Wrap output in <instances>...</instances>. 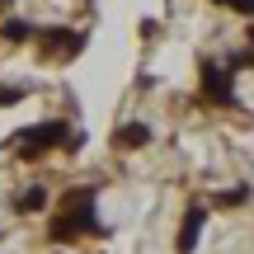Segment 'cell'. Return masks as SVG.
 Listing matches in <instances>:
<instances>
[{"mask_svg": "<svg viewBox=\"0 0 254 254\" xmlns=\"http://www.w3.org/2000/svg\"><path fill=\"white\" fill-rule=\"evenodd\" d=\"M80 141H85V136H75L71 123H62V118L33 123V127H24V132L14 136V146H19V155H24V160H38V155L52 151V146H80Z\"/></svg>", "mask_w": 254, "mask_h": 254, "instance_id": "cell-1", "label": "cell"}, {"mask_svg": "<svg viewBox=\"0 0 254 254\" xmlns=\"http://www.w3.org/2000/svg\"><path fill=\"white\" fill-rule=\"evenodd\" d=\"M94 198H99V189H71V193L62 198L66 217L80 226V236H94V231H99V217H94Z\"/></svg>", "mask_w": 254, "mask_h": 254, "instance_id": "cell-2", "label": "cell"}, {"mask_svg": "<svg viewBox=\"0 0 254 254\" xmlns=\"http://www.w3.org/2000/svg\"><path fill=\"white\" fill-rule=\"evenodd\" d=\"M202 94H207L212 104H236V75L226 71L221 62H202Z\"/></svg>", "mask_w": 254, "mask_h": 254, "instance_id": "cell-3", "label": "cell"}, {"mask_svg": "<svg viewBox=\"0 0 254 254\" xmlns=\"http://www.w3.org/2000/svg\"><path fill=\"white\" fill-rule=\"evenodd\" d=\"M202 221H207V207H202V202H193V207L184 212V226H179V254H193V250H198Z\"/></svg>", "mask_w": 254, "mask_h": 254, "instance_id": "cell-4", "label": "cell"}, {"mask_svg": "<svg viewBox=\"0 0 254 254\" xmlns=\"http://www.w3.org/2000/svg\"><path fill=\"white\" fill-rule=\"evenodd\" d=\"M38 43H43V47H57V57H75V52L85 47V38L71 33V28H43Z\"/></svg>", "mask_w": 254, "mask_h": 254, "instance_id": "cell-5", "label": "cell"}, {"mask_svg": "<svg viewBox=\"0 0 254 254\" xmlns=\"http://www.w3.org/2000/svg\"><path fill=\"white\" fill-rule=\"evenodd\" d=\"M151 127L146 123H127V127H118V132H113V146H118V151H141V146H151Z\"/></svg>", "mask_w": 254, "mask_h": 254, "instance_id": "cell-6", "label": "cell"}, {"mask_svg": "<svg viewBox=\"0 0 254 254\" xmlns=\"http://www.w3.org/2000/svg\"><path fill=\"white\" fill-rule=\"evenodd\" d=\"M47 202H52V198H47V189H43V184H33V189H24V193H19L14 212H24V217H33V212H43Z\"/></svg>", "mask_w": 254, "mask_h": 254, "instance_id": "cell-7", "label": "cell"}, {"mask_svg": "<svg viewBox=\"0 0 254 254\" xmlns=\"http://www.w3.org/2000/svg\"><path fill=\"white\" fill-rule=\"evenodd\" d=\"M47 236H52L57 245H71V240H80V226H75V221H71V217L62 212V217H52V226H47Z\"/></svg>", "mask_w": 254, "mask_h": 254, "instance_id": "cell-8", "label": "cell"}, {"mask_svg": "<svg viewBox=\"0 0 254 254\" xmlns=\"http://www.w3.org/2000/svg\"><path fill=\"white\" fill-rule=\"evenodd\" d=\"M0 38L24 43V38H33V24H28V19H5V24H0Z\"/></svg>", "mask_w": 254, "mask_h": 254, "instance_id": "cell-9", "label": "cell"}, {"mask_svg": "<svg viewBox=\"0 0 254 254\" xmlns=\"http://www.w3.org/2000/svg\"><path fill=\"white\" fill-rule=\"evenodd\" d=\"M245 198H250V189H245V184H236V189H221L212 202H217V207H240Z\"/></svg>", "mask_w": 254, "mask_h": 254, "instance_id": "cell-10", "label": "cell"}, {"mask_svg": "<svg viewBox=\"0 0 254 254\" xmlns=\"http://www.w3.org/2000/svg\"><path fill=\"white\" fill-rule=\"evenodd\" d=\"M221 66H226L231 75H236V71H250V66H254V52H231V57H226Z\"/></svg>", "mask_w": 254, "mask_h": 254, "instance_id": "cell-11", "label": "cell"}, {"mask_svg": "<svg viewBox=\"0 0 254 254\" xmlns=\"http://www.w3.org/2000/svg\"><path fill=\"white\" fill-rule=\"evenodd\" d=\"M24 85H0V109H9V104H19V99H24Z\"/></svg>", "mask_w": 254, "mask_h": 254, "instance_id": "cell-12", "label": "cell"}, {"mask_svg": "<svg viewBox=\"0 0 254 254\" xmlns=\"http://www.w3.org/2000/svg\"><path fill=\"white\" fill-rule=\"evenodd\" d=\"M221 5H231V9H240V14H254V0H221Z\"/></svg>", "mask_w": 254, "mask_h": 254, "instance_id": "cell-13", "label": "cell"}, {"mask_svg": "<svg viewBox=\"0 0 254 254\" xmlns=\"http://www.w3.org/2000/svg\"><path fill=\"white\" fill-rule=\"evenodd\" d=\"M250 47H254V24H250Z\"/></svg>", "mask_w": 254, "mask_h": 254, "instance_id": "cell-14", "label": "cell"}, {"mask_svg": "<svg viewBox=\"0 0 254 254\" xmlns=\"http://www.w3.org/2000/svg\"><path fill=\"white\" fill-rule=\"evenodd\" d=\"M0 5H9V0H0Z\"/></svg>", "mask_w": 254, "mask_h": 254, "instance_id": "cell-15", "label": "cell"}]
</instances>
